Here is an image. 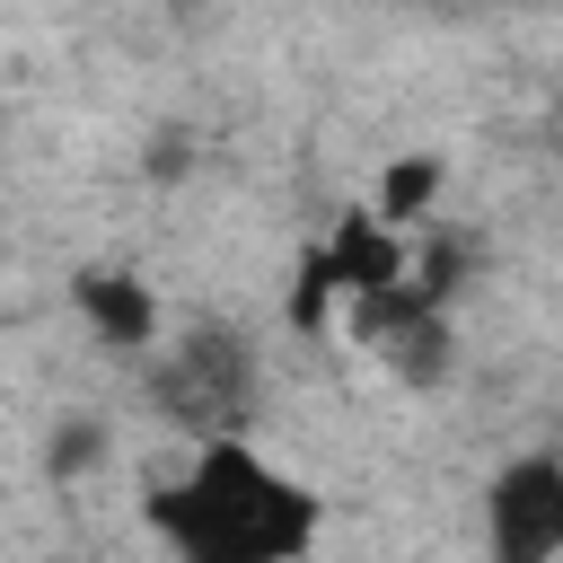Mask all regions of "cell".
<instances>
[{
    "mask_svg": "<svg viewBox=\"0 0 563 563\" xmlns=\"http://www.w3.org/2000/svg\"><path fill=\"white\" fill-rule=\"evenodd\" d=\"M440 194H449V167H440L431 150H405V158H387V167H378L369 211H378V220H396V229H422V220H440Z\"/></svg>",
    "mask_w": 563,
    "mask_h": 563,
    "instance_id": "5",
    "label": "cell"
},
{
    "mask_svg": "<svg viewBox=\"0 0 563 563\" xmlns=\"http://www.w3.org/2000/svg\"><path fill=\"white\" fill-rule=\"evenodd\" d=\"M70 308L106 352H158V299L141 290V273L88 264V273H70Z\"/></svg>",
    "mask_w": 563,
    "mask_h": 563,
    "instance_id": "4",
    "label": "cell"
},
{
    "mask_svg": "<svg viewBox=\"0 0 563 563\" xmlns=\"http://www.w3.org/2000/svg\"><path fill=\"white\" fill-rule=\"evenodd\" d=\"M484 537L501 563H554L563 554V449H519L484 484Z\"/></svg>",
    "mask_w": 563,
    "mask_h": 563,
    "instance_id": "3",
    "label": "cell"
},
{
    "mask_svg": "<svg viewBox=\"0 0 563 563\" xmlns=\"http://www.w3.org/2000/svg\"><path fill=\"white\" fill-rule=\"evenodd\" d=\"M158 405L202 440V431H246L255 405V352L229 325H194L176 352H158Z\"/></svg>",
    "mask_w": 563,
    "mask_h": 563,
    "instance_id": "2",
    "label": "cell"
},
{
    "mask_svg": "<svg viewBox=\"0 0 563 563\" xmlns=\"http://www.w3.org/2000/svg\"><path fill=\"white\" fill-rule=\"evenodd\" d=\"M150 528L185 563H290L317 545L325 501L290 466H273L246 431H202L185 475L150 493Z\"/></svg>",
    "mask_w": 563,
    "mask_h": 563,
    "instance_id": "1",
    "label": "cell"
}]
</instances>
